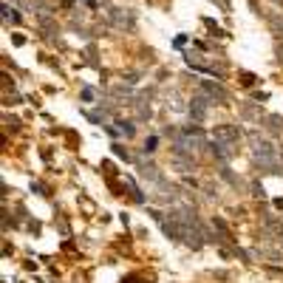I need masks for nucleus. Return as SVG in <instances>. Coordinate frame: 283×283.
<instances>
[{
  "label": "nucleus",
  "instance_id": "obj_9",
  "mask_svg": "<svg viewBox=\"0 0 283 283\" xmlns=\"http://www.w3.org/2000/svg\"><path fill=\"white\" fill-rule=\"evenodd\" d=\"M93 97H97V91H93V88H85V91H82V99H85V102H91Z\"/></svg>",
  "mask_w": 283,
  "mask_h": 283
},
{
  "label": "nucleus",
  "instance_id": "obj_4",
  "mask_svg": "<svg viewBox=\"0 0 283 283\" xmlns=\"http://www.w3.org/2000/svg\"><path fill=\"white\" fill-rule=\"evenodd\" d=\"M201 91L207 93L213 102H216V99H218V102H224V99H227V91H224L221 85H216V82H201Z\"/></svg>",
  "mask_w": 283,
  "mask_h": 283
},
{
  "label": "nucleus",
  "instance_id": "obj_10",
  "mask_svg": "<svg viewBox=\"0 0 283 283\" xmlns=\"http://www.w3.org/2000/svg\"><path fill=\"white\" fill-rule=\"evenodd\" d=\"M85 3H88V6H93V3H97V0H85Z\"/></svg>",
  "mask_w": 283,
  "mask_h": 283
},
{
  "label": "nucleus",
  "instance_id": "obj_7",
  "mask_svg": "<svg viewBox=\"0 0 283 283\" xmlns=\"http://www.w3.org/2000/svg\"><path fill=\"white\" fill-rule=\"evenodd\" d=\"M3 20H12V23H17V20H20V14H17V12H14V9L6 3V6H3Z\"/></svg>",
  "mask_w": 283,
  "mask_h": 283
},
{
  "label": "nucleus",
  "instance_id": "obj_6",
  "mask_svg": "<svg viewBox=\"0 0 283 283\" xmlns=\"http://www.w3.org/2000/svg\"><path fill=\"white\" fill-rule=\"evenodd\" d=\"M139 176H145V179H150V181H159V173H156L153 164H139Z\"/></svg>",
  "mask_w": 283,
  "mask_h": 283
},
{
  "label": "nucleus",
  "instance_id": "obj_5",
  "mask_svg": "<svg viewBox=\"0 0 283 283\" xmlns=\"http://www.w3.org/2000/svg\"><path fill=\"white\" fill-rule=\"evenodd\" d=\"M113 136H125V139H130V136L136 133V125L133 122H113V128H108Z\"/></svg>",
  "mask_w": 283,
  "mask_h": 283
},
{
  "label": "nucleus",
  "instance_id": "obj_1",
  "mask_svg": "<svg viewBox=\"0 0 283 283\" xmlns=\"http://www.w3.org/2000/svg\"><path fill=\"white\" fill-rule=\"evenodd\" d=\"M238 128L235 125H218L216 128V136H213V156L218 159H232L235 148H238Z\"/></svg>",
  "mask_w": 283,
  "mask_h": 283
},
{
  "label": "nucleus",
  "instance_id": "obj_11",
  "mask_svg": "<svg viewBox=\"0 0 283 283\" xmlns=\"http://www.w3.org/2000/svg\"><path fill=\"white\" fill-rule=\"evenodd\" d=\"M280 29H283V23H280Z\"/></svg>",
  "mask_w": 283,
  "mask_h": 283
},
{
  "label": "nucleus",
  "instance_id": "obj_8",
  "mask_svg": "<svg viewBox=\"0 0 283 283\" xmlns=\"http://www.w3.org/2000/svg\"><path fill=\"white\" fill-rule=\"evenodd\" d=\"M156 145H159V139H156V136H150V139L145 142V153H153V150H156Z\"/></svg>",
  "mask_w": 283,
  "mask_h": 283
},
{
  "label": "nucleus",
  "instance_id": "obj_2",
  "mask_svg": "<svg viewBox=\"0 0 283 283\" xmlns=\"http://www.w3.org/2000/svg\"><path fill=\"white\" fill-rule=\"evenodd\" d=\"M249 148H252L255 161H261V167H269L272 173H277V148L272 145L269 139L252 133V136H249Z\"/></svg>",
  "mask_w": 283,
  "mask_h": 283
},
{
  "label": "nucleus",
  "instance_id": "obj_3",
  "mask_svg": "<svg viewBox=\"0 0 283 283\" xmlns=\"http://www.w3.org/2000/svg\"><path fill=\"white\" fill-rule=\"evenodd\" d=\"M213 105H216V102H213V99H209L204 91L193 93V99H190V116L196 119V122H201V119L207 116V111L213 108Z\"/></svg>",
  "mask_w": 283,
  "mask_h": 283
}]
</instances>
